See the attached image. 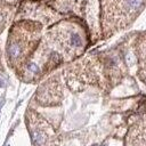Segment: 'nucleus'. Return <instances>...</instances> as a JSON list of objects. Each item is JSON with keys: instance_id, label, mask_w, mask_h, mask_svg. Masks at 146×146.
I'll return each mask as SVG.
<instances>
[{"instance_id": "obj_1", "label": "nucleus", "mask_w": 146, "mask_h": 146, "mask_svg": "<svg viewBox=\"0 0 146 146\" xmlns=\"http://www.w3.org/2000/svg\"><path fill=\"white\" fill-rule=\"evenodd\" d=\"M144 0H127V6L131 10H137L141 7Z\"/></svg>"}, {"instance_id": "obj_2", "label": "nucleus", "mask_w": 146, "mask_h": 146, "mask_svg": "<svg viewBox=\"0 0 146 146\" xmlns=\"http://www.w3.org/2000/svg\"><path fill=\"white\" fill-rule=\"evenodd\" d=\"M19 51H21V49H19L18 44H16V43H13V44L9 47V55H10L13 58H16V57H18V55H19Z\"/></svg>"}, {"instance_id": "obj_3", "label": "nucleus", "mask_w": 146, "mask_h": 146, "mask_svg": "<svg viewBox=\"0 0 146 146\" xmlns=\"http://www.w3.org/2000/svg\"><path fill=\"white\" fill-rule=\"evenodd\" d=\"M71 41H72V44H73V46H80V44H81V39H80V36H79L76 33H73V34H72Z\"/></svg>"}]
</instances>
